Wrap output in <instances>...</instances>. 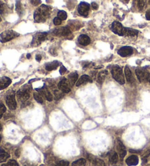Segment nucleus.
<instances>
[{
  "instance_id": "nucleus-47",
  "label": "nucleus",
  "mask_w": 150,
  "mask_h": 166,
  "mask_svg": "<svg viewBox=\"0 0 150 166\" xmlns=\"http://www.w3.org/2000/svg\"><path fill=\"white\" fill-rule=\"evenodd\" d=\"M120 1H121V2H124V3H127L130 0H120Z\"/></svg>"
},
{
  "instance_id": "nucleus-34",
  "label": "nucleus",
  "mask_w": 150,
  "mask_h": 166,
  "mask_svg": "<svg viewBox=\"0 0 150 166\" xmlns=\"http://www.w3.org/2000/svg\"><path fill=\"white\" fill-rule=\"evenodd\" d=\"M5 111H6V107L2 102H0V119L2 117Z\"/></svg>"
},
{
  "instance_id": "nucleus-20",
  "label": "nucleus",
  "mask_w": 150,
  "mask_h": 166,
  "mask_svg": "<svg viewBox=\"0 0 150 166\" xmlns=\"http://www.w3.org/2000/svg\"><path fill=\"white\" fill-rule=\"evenodd\" d=\"M78 78V75L77 73L73 72V73H71V74L68 75V80L70 84V85L73 86V85H74L75 84H76V82H77Z\"/></svg>"
},
{
  "instance_id": "nucleus-9",
  "label": "nucleus",
  "mask_w": 150,
  "mask_h": 166,
  "mask_svg": "<svg viewBox=\"0 0 150 166\" xmlns=\"http://www.w3.org/2000/svg\"><path fill=\"white\" fill-rule=\"evenodd\" d=\"M53 33L57 36H68L71 34V31L68 27H62V28H55Z\"/></svg>"
},
{
  "instance_id": "nucleus-49",
  "label": "nucleus",
  "mask_w": 150,
  "mask_h": 166,
  "mask_svg": "<svg viewBox=\"0 0 150 166\" xmlns=\"http://www.w3.org/2000/svg\"><path fill=\"white\" fill-rule=\"evenodd\" d=\"M27 58H31V55H30V54H27Z\"/></svg>"
},
{
  "instance_id": "nucleus-7",
  "label": "nucleus",
  "mask_w": 150,
  "mask_h": 166,
  "mask_svg": "<svg viewBox=\"0 0 150 166\" xmlns=\"http://www.w3.org/2000/svg\"><path fill=\"white\" fill-rule=\"evenodd\" d=\"M47 36V33L46 32H43V33L37 34L35 36H34L32 42V45L33 46H38L43 43V41L46 39Z\"/></svg>"
},
{
  "instance_id": "nucleus-36",
  "label": "nucleus",
  "mask_w": 150,
  "mask_h": 166,
  "mask_svg": "<svg viewBox=\"0 0 150 166\" xmlns=\"http://www.w3.org/2000/svg\"><path fill=\"white\" fill-rule=\"evenodd\" d=\"M5 12V5L2 3V2H0V13L3 15Z\"/></svg>"
},
{
  "instance_id": "nucleus-4",
  "label": "nucleus",
  "mask_w": 150,
  "mask_h": 166,
  "mask_svg": "<svg viewBox=\"0 0 150 166\" xmlns=\"http://www.w3.org/2000/svg\"><path fill=\"white\" fill-rule=\"evenodd\" d=\"M125 29L126 28L123 26L122 24L118 21H114L111 25V30L116 34H118L119 36H125Z\"/></svg>"
},
{
  "instance_id": "nucleus-35",
  "label": "nucleus",
  "mask_w": 150,
  "mask_h": 166,
  "mask_svg": "<svg viewBox=\"0 0 150 166\" xmlns=\"http://www.w3.org/2000/svg\"><path fill=\"white\" fill-rule=\"evenodd\" d=\"M55 166H69V162L66 160H61L58 162Z\"/></svg>"
},
{
  "instance_id": "nucleus-41",
  "label": "nucleus",
  "mask_w": 150,
  "mask_h": 166,
  "mask_svg": "<svg viewBox=\"0 0 150 166\" xmlns=\"http://www.w3.org/2000/svg\"><path fill=\"white\" fill-rule=\"evenodd\" d=\"M92 7L93 9H98V5L96 2H92Z\"/></svg>"
},
{
  "instance_id": "nucleus-27",
  "label": "nucleus",
  "mask_w": 150,
  "mask_h": 166,
  "mask_svg": "<svg viewBox=\"0 0 150 166\" xmlns=\"http://www.w3.org/2000/svg\"><path fill=\"white\" fill-rule=\"evenodd\" d=\"M54 98L57 101L60 100V99H62L64 96V92H62V91L59 90H55L54 91Z\"/></svg>"
},
{
  "instance_id": "nucleus-51",
  "label": "nucleus",
  "mask_w": 150,
  "mask_h": 166,
  "mask_svg": "<svg viewBox=\"0 0 150 166\" xmlns=\"http://www.w3.org/2000/svg\"><path fill=\"white\" fill-rule=\"evenodd\" d=\"M1 140H2V136H0V142H1Z\"/></svg>"
},
{
  "instance_id": "nucleus-22",
  "label": "nucleus",
  "mask_w": 150,
  "mask_h": 166,
  "mask_svg": "<svg viewBox=\"0 0 150 166\" xmlns=\"http://www.w3.org/2000/svg\"><path fill=\"white\" fill-rule=\"evenodd\" d=\"M89 160L92 162V166H106V164L103 162V160H100V159L92 157V159H89Z\"/></svg>"
},
{
  "instance_id": "nucleus-15",
  "label": "nucleus",
  "mask_w": 150,
  "mask_h": 166,
  "mask_svg": "<svg viewBox=\"0 0 150 166\" xmlns=\"http://www.w3.org/2000/svg\"><path fill=\"white\" fill-rule=\"evenodd\" d=\"M92 82V80L89 76L84 74V75L81 76V77H80V79H78V80L76 85L77 87H79L82 85H84V84H86V83Z\"/></svg>"
},
{
  "instance_id": "nucleus-5",
  "label": "nucleus",
  "mask_w": 150,
  "mask_h": 166,
  "mask_svg": "<svg viewBox=\"0 0 150 166\" xmlns=\"http://www.w3.org/2000/svg\"><path fill=\"white\" fill-rule=\"evenodd\" d=\"M136 74L139 82H143L148 81V69L139 68L136 70Z\"/></svg>"
},
{
  "instance_id": "nucleus-40",
  "label": "nucleus",
  "mask_w": 150,
  "mask_h": 166,
  "mask_svg": "<svg viewBox=\"0 0 150 166\" xmlns=\"http://www.w3.org/2000/svg\"><path fill=\"white\" fill-rule=\"evenodd\" d=\"M146 18H147V20H150V9H148L146 13Z\"/></svg>"
},
{
  "instance_id": "nucleus-24",
  "label": "nucleus",
  "mask_w": 150,
  "mask_h": 166,
  "mask_svg": "<svg viewBox=\"0 0 150 166\" xmlns=\"http://www.w3.org/2000/svg\"><path fill=\"white\" fill-rule=\"evenodd\" d=\"M107 74H108L107 71H103V72H100L99 74H98L97 82L100 83V84H102V83L104 82V80H105V79H106V77Z\"/></svg>"
},
{
  "instance_id": "nucleus-1",
  "label": "nucleus",
  "mask_w": 150,
  "mask_h": 166,
  "mask_svg": "<svg viewBox=\"0 0 150 166\" xmlns=\"http://www.w3.org/2000/svg\"><path fill=\"white\" fill-rule=\"evenodd\" d=\"M51 13V7L47 5H41L35 10L34 13V20L36 23L45 22Z\"/></svg>"
},
{
  "instance_id": "nucleus-45",
  "label": "nucleus",
  "mask_w": 150,
  "mask_h": 166,
  "mask_svg": "<svg viewBox=\"0 0 150 166\" xmlns=\"http://www.w3.org/2000/svg\"><path fill=\"white\" fill-rule=\"evenodd\" d=\"M36 61H40V60L42 59V57H41V55H36Z\"/></svg>"
},
{
  "instance_id": "nucleus-8",
  "label": "nucleus",
  "mask_w": 150,
  "mask_h": 166,
  "mask_svg": "<svg viewBox=\"0 0 150 166\" xmlns=\"http://www.w3.org/2000/svg\"><path fill=\"white\" fill-rule=\"evenodd\" d=\"M16 95H17V98L18 101L23 102V103L27 101L30 97L29 91L27 89L19 90L17 92V93H16Z\"/></svg>"
},
{
  "instance_id": "nucleus-29",
  "label": "nucleus",
  "mask_w": 150,
  "mask_h": 166,
  "mask_svg": "<svg viewBox=\"0 0 150 166\" xmlns=\"http://www.w3.org/2000/svg\"><path fill=\"white\" fill-rule=\"evenodd\" d=\"M16 9L18 14L19 16H21V14H22V13H23V9H22V6H21V4L20 1H17V2H16Z\"/></svg>"
},
{
  "instance_id": "nucleus-23",
  "label": "nucleus",
  "mask_w": 150,
  "mask_h": 166,
  "mask_svg": "<svg viewBox=\"0 0 150 166\" xmlns=\"http://www.w3.org/2000/svg\"><path fill=\"white\" fill-rule=\"evenodd\" d=\"M10 157L9 153L5 152L3 149H0V163L5 162Z\"/></svg>"
},
{
  "instance_id": "nucleus-3",
  "label": "nucleus",
  "mask_w": 150,
  "mask_h": 166,
  "mask_svg": "<svg viewBox=\"0 0 150 166\" xmlns=\"http://www.w3.org/2000/svg\"><path fill=\"white\" fill-rule=\"evenodd\" d=\"M18 34L15 32L14 31L7 30V31H5V32L0 34V42L3 43H7V42H9V41L18 36Z\"/></svg>"
},
{
  "instance_id": "nucleus-25",
  "label": "nucleus",
  "mask_w": 150,
  "mask_h": 166,
  "mask_svg": "<svg viewBox=\"0 0 150 166\" xmlns=\"http://www.w3.org/2000/svg\"><path fill=\"white\" fill-rule=\"evenodd\" d=\"M138 32L137 30L133 29V28H126L125 29V35L128 36H136L138 34Z\"/></svg>"
},
{
  "instance_id": "nucleus-42",
  "label": "nucleus",
  "mask_w": 150,
  "mask_h": 166,
  "mask_svg": "<svg viewBox=\"0 0 150 166\" xmlns=\"http://www.w3.org/2000/svg\"><path fill=\"white\" fill-rule=\"evenodd\" d=\"M149 155H150V150H148L147 152H146L145 154H144V158H147V157H148L149 156Z\"/></svg>"
},
{
  "instance_id": "nucleus-30",
  "label": "nucleus",
  "mask_w": 150,
  "mask_h": 166,
  "mask_svg": "<svg viewBox=\"0 0 150 166\" xmlns=\"http://www.w3.org/2000/svg\"><path fill=\"white\" fill-rule=\"evenodd\" d=\"M33 96H34L35 100L38 103H43V98H42V96L40 94V93H38V92H34Z\"/></svg>"
},
{
  "instance_id": "nucleus-21",
  "label": "nucleus",
  "mask_w": 150,
  "mask_h": 166,
  "mask_svg": "<svg viewBox=\"0 0 150 166\" xmlns=\"http://www.w3.org/2000/svg\"><path fill=\"white\" fill-rule=\"evenodd\" d=\"M59 65V63L58 61H54L53 62H51V63H48L46 65V69L47 71H52V70H55L58 66Z\"/></svg>"
},
{
  "instance_id": "nucleus-38",
  "label": "nucleus",
  "mask_w": 150,
  "mask_h": 166,
  "mask_svg": "<svg viewBox=\"0 0 150 166\" xmlns=\"http://www.w3.org/2000/svg\"><path fill=\"white\" fill-rule=\"evenodd\" d=\"M31 3H32L34 6H38V5H40L41 1H40V0H31Z\"/></svg>"
},
{
  "instance_id": "nucleus-28",
  "label": "nucleus",
  "mask_w": 150,
  "mask_h": 166,
  "mask_svg": "<svg viewBox=\"0 0 150 166\" xmlns=\"http://www.w3.org/2000/svg\"><path fill=\"white\" fill-rule=\"evenodd\" d=\"M119 155L117 152H114V153L111 155V156L110 157V163H112V164H116V163L118 162L119 160Z\"/></svg>"
},
{
  "instance_id": "nucleus-46",
  "label": "nucleus",
  "mask_w": 150,
  "mask_h": 166,
  "mask_svg": "<svg viewBox=\"0 0 150 166\" xmlns=\"http://www.w3.org/2000/svg\"><path fill=\"white\" fill-rule=\"evenodd\" d=\"M148 82H150V69H148Z\"/></svg>"
},
{
  "instance_id": "nucleus-26",
  "label": "nucleus",
  "mask_w": 150,
  "mask_h": 166,
  "mask_svg": "<svg viewBox=\"0 0 150 166\" xmlns=\"http://www.w3.org/2000/svg\"><path fill=\"white\" fill-rule=\"evenodd\" d=\"M87 160L84 158L78 159L72 163V166H85Z\"/></svg>"
},
{
  "instance_id": "nucleus-10",
  "label": "nucleus",
  "mask_w": 150,
  "mask_h": 166,
  "mask_svg": "<svg viewBox=\"0 0 150 166\" xmlns=\"http://www.w3.org/2000/svg\"><path fill=\"white\" fill-rule=\"evenodd\" d=\"M5 101H6L7 105L8 108H9L11 110L16 109V107H17V103H16V97H15L14 94L8 95L6 97Z\"/></svg>"
},
{
  "instance_id": "nucleus-53",
  "label": "nucleus",
  "mask_w": 150,
  "mask_h": 166,
  "mask_svg": "<svg viewBox=\"0 0 150 166\" xmlns=\"http://www.w3.org/2000/svg\"><path fill=\"white\" fill-rule=\"evenodd\" d=\"M149 4H150V0H149Z\"/></svg>"
},
{
  "instance_id": "nucleus-12",
  "label": "nucleus",
  "mask_w": 150,
  "mask_h": 166,
  "mask_svg": "<svg viewBox=\"0 0 150 166\" xmlns=\"http://www.w3.org/2000/svg\"><path fill=\"white\" fill-rule=\"evenodd\" d=\"M116 146H117L119 157V158L121 159V160H122V159L125 157V155H126L127 154L125 146H124V144H122V141H119V140H117V145H116Z\"/></svg>"
},
{
  "instance_id": "nucleus-31",
  "label": "nucleus",
  "mask_w": 150,
  "mask_h": 166,
  "mask_svg": "<svg viewBox=\"0 0 150 166\" xmlns=\"http://www.w3.org/2000/svg\"><path fill=\"white\" fill-rule=\"evenodd\" d=\"M57 17L59 18H60L62 20H65L67 19V17H68V15H67L66 12L65 11H59L58 13V16Z\"/></svg>"
},
{
  "instance_id": "nucleus-11",
  "label": "nucleus",
  "mask_w": 150,
  "mask_h": 166,
  "mask_svg": "<svg viewBox=\"0 0 150 166\" xmlns=\"http://www.w3.org/2000/svg\"><path fill=\"white\" fill-rule=\"evenodd\" d=\"M78 11L81 16L87 17L89 14V5L87 2H81L78 5Z\"/></svg>"
},
{
  "instance_id": "nucleus-2",
  "label": "nucleus",
  "mask_w": 150,
  "mask_h": 166,
  "mask_svg": "<svg viewBox=\"0 0 150 166\" xmlns=\"http://www.w3.org/2000/svg\"><path fill=\"white\" fill-rule=\"evenodd\" d=\"M111 74L114 80L117 82H118L120 85H124L125 82V76L123 74V71L122 68L119 66H114L111 69Z\"/></svg>"
},
{
  "instance_id": "nucleus-44",
  "label": "nucleus",
  "mask_w": 150,
  "mask_h": 166,
  "mask_svg": "<svg viewBox=\"0 0 150 166\" xmlns=\"http://www.w3.org/2000/svg\"><path fill=\"white\" fill-rule=\"evenodd\" d=\"M15 154H16V156L17 157H19V156H20V149H18L16 151V152H15Z\"/></svg>"
},
{
  "instance_id": "nucleus-6",
  "label": "nucleus",
  "mask_w": 150,
  "mask_h": 166,
  "mask_svg": "<svg viewBox=\"0 0 150 166\" xmlns=\"http://www.w3.org/2000/svg\"><path fill=\"white\" fill-rule=\"evenodd\" d=\"M70 84L69 83L68 80L66 78H64L59 82L58 88L64 93H68L71 90V88L70 87Z\"/></svg>"
},
{
  "instance_id": "nucleus-37",
  "label": "nucleus",
  "mask_w": 150,
  "mask_h": 166,
  "mask_svg": "<svg viewBox=\"0 0 150 166\" xmlns=\"http://www.w3.org/2000/svg\"><path fill=\"white\" fill-rule=\"evenodd\" d=\"M54 25H56V26L60 25V24H62V20H61L60 18H59L58 17L55 18L54 19Z\"/></svg>"
},
{
  "instance_id": "nucleus-33",
  "label": "nucleus",
  "mask_w": 150,
  "mask_h": 166,
  "mask_svg": "<svg viewBox=\"0 0 150 166\" xmlns=\"http://www.w3.org/2000/svg\"><path fill=\"white\" fill-rule=\"evenodd\" d=\"M138 9L140 11L143 10L145 7V2H144V0H138Z\"/></svg>"
},
{
  "instance_id": "nucleus-13",
  "label": "nucleus",
  "mask_w": 150,
  "mask_h": 166,
  "mask_svg": "<svg viewBox=\"0 0 150 166\" xmlns=\"http://www.w3.org/2000/svg\"><path fill=\"white\" fill-rule=\"evenodd\" d=\"M133 53V49L130 46L122 47L118 50V54L122 57H127L131 55Z\"/></svg>"
},
{
  "instance_id": "nucleus-39",
  "label": "nucleus",
  "mask_w": 150,
  "mask_h": 166,
  "mask_svg": "<svg viewBox=\"0 0 150 166\" xmlns=\"http://www.w3.org/2000/svg\"><path fill=\"white\" fill-rule=\"evenodd\" d=\"M66 71H67V69H66V68L65 67V66H61V68H60V69H59V73L61 74H64L66 72Z\"/></svg>"
},
{
  "instance_id": "nucleus-32",
  "label": "nucleus",
  "mask_w": 150,
  "mask_h": 166,
  "mask_svg": "<svg viewBox=\"0 0 150 166\" xmlns=\"http://www.w3.org/2000/svg\"><path fill=\"white\" fill-rule=\"evenodd\" d=\"M2 166H18V163L14 160H9L6 164L2 165Z\"/></svg>"
},
{
  "instance_id": "nucleus-19",
  "label": "nucleus",
  "mask_w": 150,
  "mask_h": 166,
  "mask_svg": "<svg viewBox=\"0 0 150 166\" xmlns=\"http://www.w3.org/2000/svg\"><path fill=\"white\" fill-rule=\"evenodd\" d=\"M125 75L127 79V81L129 83L134 82V78H133V74H132V72L127 66H125Z\"/></svg>"
},
{
  "instance_id": "nucleus-50",
  "label": "nucleus",
  "mask_w": 150,
  "mask_h": 166,
  "mask_svg": "<svg viewBox=\"0 0 150 166\" xmlns=\"http://www.w3.org/2000/svg\"><path fill=\"white\" fill-rule=\"evenodd\" d=\"M2 125H1V123H0V131H1V130H2Z\"/></svg>"
},
{
  "instance_id": "nucleus-52",
  "label": "nucleus",
  "mask_w": 150,
  "mask_h": 166,
  "mask_svg": "<svg viewBox=\"0 0 150 166\" xmlns=\"http://www.w3.org/2000/svg\"><path fill=\"white\" fill-rule=\"evenodd\" d=\"M1 20H2V18H1V17H0V21H1Z\"/></svg>"
},
{
  "instance_id": "nucleus-18",
  "label": "nucleus",
  "mask_w": 150,
  "mask_h": 166,
  "mask_svg": "<svg viewBox=\"0 0 150 166\" xmlns=\"http://www.w3.org/2000/svg\"><path fill=\"white\" fill-rule=\"evenodd\" d=\"M78 43H80L81 45L84 46L88 45H89L90 42H91L90 38L87 35L85 34L80 35V36H78Z\"/></svg>"
},
{
  "instance_id": "nucleus-16",
  "label": "nucleus",
  "mask_w": 150,
  "mask_h": 166,
  "mask_svg": "<svg viewBox=\"0 0 150 166\" xmlns=\"http://www.w3.org/2000/svg\"><path fill=\"white\" fill-rule=\"evenodd\" d=\"M11 80L9 77H0V90L5 89L11 84Z\"/></svg>"
},
{
  "instance_id": "nucleus-14",
  "label": "nucleus",
  "mask_w": 150,
  "mask_h": 166,
  "mask_svg": "<svg viewBox=\"0 0 150 166\" xmlns=\"http://www.w3.org/2000/svg\"><path fill=\"white\" fill-rule=\"evenodd\" d=\"M37 90L40 92V94L43 96L48 101H51L53 100L52 94L49 92V90L46 87H43V88H40V89H37Z\"/></svg>"
},
{
  "instance_id": "nucleus-48",
  "label": "nucleus",
  "mask_w": 150,
  "mask_h": 166,
  "mask_svg": "<svg viewBox=\"0 0 150 166\" xmlns=\"http://www.w3.org/2000/svg\"><path fill=\"white\" fill-rule=\"evenodd\" d=\"M24 166H36V165L34 164H26V165H24Z\"/></svg>"
},
{
  "instance_id": "nucleus-17",
  "label": "nucleus",
  "mask_w": 150,
  "mask_h": 166,
  "mask_svg": "<svg viewBox=\"0 0 150 166\" xmlns=\"http://www.w3.org/2000/svg\"><path fill=\"white\" fill-rule=\"evenodd\" d=\"M138 157L136 155H131L127 158L126 163L128 166L137 165L138 164Z\"/></svg>"
},
{
  "instance_id": "nucleus-43",
  "label": "nucleus",
  "mask_w": 150,
  "mask_h": 166,
  "mask_svg": "<svg viewBox=\"0 0 150 166\" xmlns=\"http://www.w3.org/2000/svg\"><path fill=\"white\" fill-rule=\"evenodd\" d=\"M130 152H132V153H140L141 151L140 150H133V149H130L129 150Z\"/></svg>"
}]
</instances>
